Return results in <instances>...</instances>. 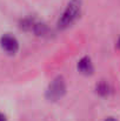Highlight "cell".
Here are the masks:
<instances>
[{"mask_svg": "<svg viewBox=\"0 0 120 121\" xmlns=\"http://www.w3.org/2000/svg\"><path fill=\"white\" fill-rule=\"evenodd\" d=\"M97 92L100 94V95H107L108 94V92H110V87H108V85L107 83H105V82H100L98 86H97Z\"/></svg>", "mask_w": 120, "mask_h": 121, "instance_id": "cell-5", "label": "cell"}, {"mask_svg": "<svg viewBox=\"0 0 120 121\" xmlns=\"http://www.w3.org/2000/svg\"><path fill=\"white\" fill-rule=\"evenodd\" d=\"M105 121H117L114 118H107V119H105Z\"/></svg>", "mask_w": 120, "mask_h": 121, "instance_id": "cell-7", "label": "cell"}, {"mask_svg": "<svg viewBox=\"0 0 120 121\" xmlns=\"http://www.w3.org/2000/svg\"><path fill=\"white\" fill-rule=\"evenodd\" d=\"M118 46L120 47V39H119V41H118Z\"/></svg>", "mask_w": 120, "mask_h": 121, "instance_id": "cell-8", "label": "cell"}, {"mask_svg": "<svg viewBox=\"0 0 120 121\" xmlns=\"http://www.w3.org/2000/svg\"><path fill=\"white\" fill-rule=\"evenodd\" d=\"M65 91H66L65 81L62 80V78H57L51 82L47 89V96L52 100H58L59 98L64 95Z\"/></svg>", "mask_w": 120, "mask_h": 121, "instance_id": "cell-2", "label": "cell"}, {"mask_svg": "<svg viewBox=\"0 0 120 121\" xmlns=\"http://www.w3.org/2000/svg\"><path fill=\"white\" fill-rule=\"evenodd\" d=\"M0 45H1L2 49L5 52H7L8 54H14L19 49V42H18V40L14 37L9 35V34H5L4 37H1Z\"/></svg>", "mask_w": 120, "mask_h": 121, "instance_id": "cell-3", "label": "cell"}, {"mask_svg": "<svg viewBox=\"0 0 120 121\" xmlns=\"http://www.w3.org/2000/svg\"><path fill=\"white\" fill-rule=\"evenodd\" d=\"M0 121H7V119H6V117L2 114V113H0Z\"/></svg>", "mask_w": 120, "mask_h": 121, "instance_id": "cell-6", "label": "cell"}, {"mask_svg": "<svg viewBox=\"0 0 120 121\" xmlns=\"http://www.w3.org/2000/svg\"><path fill=\"white\" fill-rule=\"evenodd\" d=\"M81 13V1L80 0H71L65 7L58 20V28L66 30L71 27L80 17Z\"/></svg>", "mask_w": 120, "mask_h": 121, "instance_id": "cell-1", "label": "cell"}, {"mask_svg": "<svg viewBox=\"0 0 120 121\" xmlns=\"http://www.w3.org/2000/svg\"><path fill=\"white\" fill-rule=\"evenodd\" d=\"M78 69L82 74H86V75L92 74L93 73V64H92L91 59L87 56L81 58L78 61Z\"/></svg>", "mask_w": 120, "mask_h": 121, "instance_id": "cell-4", "label": "cell"}]
</instances>
